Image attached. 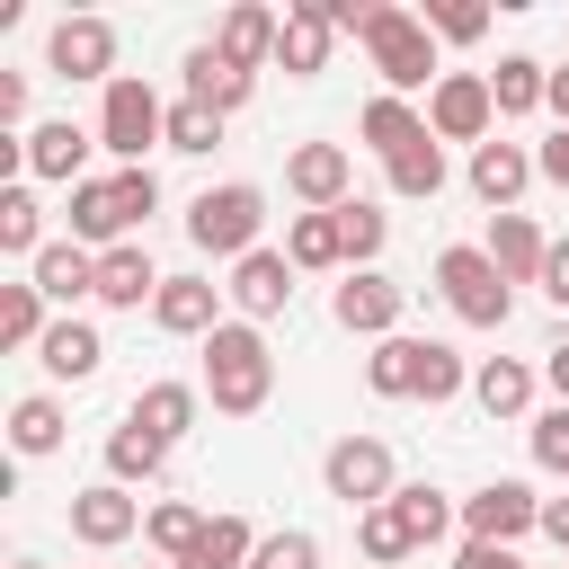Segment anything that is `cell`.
Returning <instances> with one entry per match:
<instances>
[{"mask_svg": "<svg viewBox=\"0 0 569 569\" xmlns=\"http://www.w3.org/2000/svg\"><path fill=\"white\" fill-rule=\"evenodd\" d=\"M284 258H293V267H347V231H338V213H293Z\"/></svg>", "mask_w": 569, "mask_h": 569, "instance_id": "1f68e13d", "label": "cell"}, {"mask_svg": "<svg viewBox=\"0 0 569 569\" xmlns=\"http://www.w3.org/2000/svg\"><path fill=\"white\" fill-rule=\"evenodd\" d=\"M462 525H471V542H507V551H516V533L542 525V498H533L525 480H489V489L462 498Z\"/></svg>", "mask_w": 569, "mask_h": 569, "instance_id": "9c48e42d", "label": "cell"}, {"mask_svg": "<svg viewBox=\"0 0 569 569\" xmlns=\"http://www.w3.org/2000/svg\"><path fill=\"white\" fill-rule=\"evenodd\" d=\"M80 160H89V133H80L71 116H53V124L27 133V169H36V178H71V187H80Z\"/></svg>", "mask_w": 569, "mask_h": 569, "instance_id": "d4e9b609", "label": "cell"}, {"mask_svg": "<svg viewBox=\"0 0 569 569\" xmlns=\"http://www.w3.org/2000/svg\"><path fill=\"white\" fill-rule=\"evenodd\" d=\"M36 356H44V373H53V382H89L107 347H98V329H89V320H53Z\"/></svg>", "mask_w": 569, "mask_h": 569, "instance_id": "484cf974", "label": "cell"}, {"mask_svg": "<svg viewBox=\"0 0 569 569\" xmlns=\"http://www.w3.org/2000/svg\"><path fill=\"white\" fill-rule=\"evenodd\" d=\"M329 44H338L329 0H293V9H284V36H276V62H284L293 80H311V71H329Z\"/></svg>", "mask_w": 569, "mask_h": 569, "instance_id": "7c38bea8", "label": "cell"}, {"mask_svg": "<svg viewBox=\"0 0 569 569\" xmlns=\"http://www.w3.org/2000/svg\"><path fill=\"white\" fill-rule=\"evenodd\" d=\"M0 249H9V258H27V267L53 249V240H44V204H36L27 187H0Z\"/></svg>", "mask_w": 569, "mask_h": 569, "instance_id": "f1b7e54d", "label": "cell"}, {"mask_svg": "<svg viewBox=\"0 0 569 569\" xmlns=\"http://www.w3.org/2000/svg\"><path fill=\"white\" fill-rule=\"evenodd\" d=\"M329 18H338V36H356V44L373 53V71H382L391 98L445 80V71H436V44H427V18H409V9H391V0H329Z\"/></svg>", "mask_w": 569, "mask_h": 569, "instance_id": "6da1fadb", "label": "cell"}, {"mask_svg": "<svg viewBox=\"0 0 569 569\" xmlns=\"http://www.w3.org/2000/svg\"><path fill=\"white\" fill-rule=\"evenodd\" d=\"M542 533H551V542L569 551V498H542Z\"/></svg>", "mask_w": 569, "mask_h": 569, "instance_id": "681fc988", "label": "cell"}, {"mask_svg": "<svg viewBox=\"0 0 569 569\" xmlns=\"http://www.w3.org/2000/svg\"><path fill=\"white\" fill-rule=\"evenodd\" d=\"M213 142H222V116L204 98H178L169 107V151H213Z\"/></svg>", "mask_w": 569, "mask_h": 569, "instance_id": "ab89813d", "label": "cell"}, {"mask_svg": "<svg viewBox=\"0 0 569 569\" xmlns=\"http://www.w3.org/2000/svg\"><path fill=\"white\" fill-rule=\"evenodd\" d=\"M18 116H27V80L9 71V80H0V124H18Z\"/></svg>", "mask_w": 569, "mask_h": 569, "instance_id": "c3c4849f", "label": "cell"}, {"mask_svg": "<svg viewBox=\"0 0 569 569\" xmlns=\"http://www.w3.org/2000/svg\"><path fill=\"white\" fill-rule=\"evenodd\" d=\"M489 258H498V276H507V284H542L551 240H542L525 213H489Z\"/></svg>", "mask_w": 569, "mask_h": 569, "instance_id": "e0dca14e", "label": "cell"}, {"mask_svg": "<svg viewBox=\"0 0 569 569\" xmlns=\"http://www.w3.org/2000/svg\"><path fill=\"white\" fill-rule=\"evenodd\" d=\"M204 391H213L222 418H258V409H267L276 356H267V338H258L249 320H222V329L204 338Z\"/></svg>", "mask_w": 569, "mask_h": 569, "instance_id": "7a4b0ae2", "label": "cell"}, {"mask_svg": "<svg viewBox=\"0 0 569 569\" xmlns=\"http://www.w3.org/2000/svg\"><path fill=\"white\" fill-rule=\"evenodd\" d=\"M276 36H284V18H276V9H258V0H240V9L222 18L213 53H222V62H240V71H258V62H276Z\"/></svg>", "mask_w": 569, "mask_h": 569, "instance_id": "2e32d148", "label": "cell"}, {"mask_svg": "<svg viewBox=\"0 0 569 569\" xmlns=\"http://www.w3.org/2000/svg\"><path fill=\"white\" fill-rule=\"evenodd\" d=\"M533 462H542V471H569V400L533 418Z\"/></svg>", "mask_w": 569, "mask_h": 569, "instance_id": "ee69618b", "label": "cell"}, {"mask_svg": "<svg viewBox=\"0 0 569 569\" xmlns=\"http://www.w3.org/2000/svg\"><path fill=\"white\" fill-rule=\"evenodd\" d=\"M391 169V196H409V204H427V196H445V151H436V133L427 142H409L400 160H382Z\"/></svg>", "mask_w": 569, "mask_h": 569, "instance_id": "d6a6232c", "label": "cell"}, {"mask_svg": "<svg viewBox=\"0 0 569 569\" xmlns=\"http://www.w3.org/2000/svg\"><path fill=\"white\" fill-rule=\"evenodd\" d=\"M542 293L569 311V240H551V258H542Z\"/></svg>", "mask_w": 569, "mask_h": 569, "instance_id": "f6af8a7d", "label": "cell"}, {"mask_svg": "<svg viewBox=\"0 0 569 569\" xmlns=\"http://www.w3.org/2000/svg\"><path fill=\"white\" fill-rule=\"evenodd\" d=\"M249 560H258V533H249V516H213L178 569H249Z\"/></svg>", "mask_w": 569, "mask_h": 569, "instance_id": "83f0119b", "label": "cell"}, {"mask_svg": "<svg viewBox=\"0 0 569 569\" xmlns=\"http://www.w3.org/2000/svg\"><path fill=\"white\" fill-rule=\"evenodd\" d=\"M9 445H18V453H53V445H62V409H53L44 391H27V400L9 409Z\"/></svg>", "mask_w": 569, "mask_h": 569, "instance_id": "d590c367", "label": "cell"}, {"mask_svg": "<svg viewBox=\"0 0 569 569\" xmlns=\"http://www.w3.org/2000/svg\"><path fill=\"white\" fill-rule=\"evenodd\" d=\"M18 569H44V560H18Z\"/></svg>", "mask_w": 569, "mask_h": 569, "instance_id": "f5cc1de1", "label": "cell"}, {"mask_svg": "<svg viewBox=\"0 0 569 569\" xmlns=\"http://www.w3.org/2000/svg\"><path fill=\"white\" fill-rule=\"evenodd\" d=\"M489 116H498V98H489V71H445L436 80V98H427V133L436 142H489Z\"/></svg>", "mask_w": 569, "mask_h": 569, "instance_id": "ba28073f", "label": "cell"}, {"mask_svg": "<svg viewBox=\"0 0 569 569\" xmlns=\"http://www.w3.org/2000/svg\"><path fill=\"white\" fill-rule=\"evenodd\" d=\"M338 231H347V258H356V267H365V258H373V249H382V231H391V222H382V213H373V204H365V196H347V204H338Z\"/></svg>", "mask_w": 569, "mask_h": 569, "instance_id": "b9f144b4", "label": "cell"}, {"mask_svg": "<svg viewBox=\"0 0 569 569\" xmlns=\"http://www.w3.org/2000/svg\"><path fill=\"white\" fill-rule=\"evenodd\" d=\"M356 133H365V142H373L382 160H400L409 142H427V116H418L409 98H391V89H382V98H373V107L356 116Z\"/></svg>", "mask_w": 569, "mask_h": 569, "instance_id": "cb8c5ba5", "label": "cell"}, {"mask_svg": "<svg viewBox=\"0 0 569 569\" xmlns=\"http://www.w3.org/2000/svg\"><path fill=\"white\" fill-rule=\"evenodd\" d=\"M44 62L62 80H116V27L107 18H62L53 44H44Z\"/></svg>", "mask_w": 569, "mask_h": 569, "instance_id": "30bf717a", "label": "cell"}, {"mask_svg": "<svg viewBox=\"0 0 569 569\" xmlns=\"http://www.w3.org/2000/svg\"><path fill=\"white\" fill-rule=\"evenodd\" d=\"M98 142H107L116 160H133V169H142V151H151V142H169V107L151 98V80H133V71H116V80H107Z\"/></svg>", "mask_w": 569, "mask_h": 569, "instance_id": "8992f818", "label": "cell"}, {"mask_svg": "<svg viewBox=\"0 0 569 569\" xmlns=\"http://www.w3.org/2000/svg\"><path fill=\"white\" fill-rule=\"evenodd\" d=\"M320 480H329V498H347L356 516H365V507H391V445H382V436H338L329 462H320Z\"/></svg>", "mask_w": 569, "mask_h": 569, "instance_id": "52a82bcc", "label": "cell"}, {"mask_svg": "<svg viewBox=\"0 0 569 569\" xmlns=\"http://www.w3.org/2000/svg\"><path fill=\"white\" fill-rule=\"evenodd\" d=\"M347 178H356V160H347L338 142H302V151L284 160V187H293L311 213H338V204H347Z\"/></svg>", "mask_w": 569, "mask_h": 569, "instance_id": "4fadbf2b", "label": "cell"}, {"mask_svg": "<svg viewBox=\"0 0 569 569\" xmlns=\"http://www.w3.org/2000/svg\"><path fill=\"white\" fill-rule=\"evenodd\" d=\"M204 525H213V516H196V507H178V498H169V507H151V516H142V533H151V542H160V551H169V560H187V551H196V533H204Z\"/></svg>", "mask_w": 569, "mask_h": 569, "instance_id": "f35d334b", "label": "cell"}, {"mask_svg": "<svg viewBox=\"0 0 569 569\" xmlns=\"http://www.w3.org/2000/svg\"><path fill=\"white\" fill-rule=\"evenodd\" d=\"M542 107H551V116H560V124H569V62H560V71H551V98H542Z\"/></svg>", "mask_w": 569, "mask_h": 569, "instance_id": "f907efd6", "label": "cell"}, {"mask_svg": "<svg viewBox=\"0 0 569 569\" xmlns=\"http://www.w3.org/2000/svg\"><path fill=\"white\" fill-rule=\"evenodd\" d=\"M44 302H80V293H98V258L80 249V240H53L44 258H36V276H27Z\"/></svg>", "mask_w": 569, "mask_h": 569, "instance_id": "603a6c76", "label": "cell"}, {"mask_svg": "<svg viewBox=\"0 0 569 569\" xmlns=\"http://www.w3.org/2000/svg\"><path fill=\"white\" fill-rule=\"evenodd\" d=\"M391 507H400V525H409L418 542H436V533L453 525V498H445V489H427V480H409V489H391Z\"/></svg>", "mask_w": 569, "mask_h": 569, "instance_id": "74e56055", "label": "cell"}, {"mask_svg": "<svg viewBox=\"0 0 569 569\" xmlns=\"http://www.w3.org/2000/svg\"><path fill=\"white\" fill-rule=\"evenodd\" d=\"M160 462H169V445H160L151 427H133V418H124V427L107 436V471H116V480H151Z\"/></svg>", "mask_w": 569, "mask_h": 569, "instance_id": "836d02e7", "label": "cell"}, {"mask_svg": "<svg viewBox=\"0 0 569 569\" xmlns=\"http://www.w3.org/2000/svg\"><path fill=\"white\" fill-rule=\"evenodd\" d=\"M133 427H151L160 445H178L187 427H196V382H151V391H133V409H124Z\"/></svg>", "mask_w": 569, "mask_h": 569, "instance_id": "4316f807", "label": "cell"}, {"mask_svg": "<svg viewBox=\"0 0 569 569\" xmlns=\"http://www.w3.org/2000/svg\"><path fill=\"white\" fill-rule=\"evenodd\" d=\"M427 36L471 44V36H489V9H480V0H436V9H427Z\"/></svg>", "mask_w": 569, "mask_h": 569, "instance_id": "7bdbcfd3", "label": "cell"}, {"mask_svg": "<svg viewBox=\"0 0 569 569\" xmlns=\"http://www.w3.org/2000/svg\"><path fill=\"white\" fill-rule=\"evenodd\" d=\"M471 400H480L489 418H516V409L533 400V365H516V356H489V365L471 373Z\"/></svg>", "mask_w": 569, "mask_h": 569, "instance_id": "f546056e", "label": "cell"}, {"mask_svg": "<svg viewBox=\"0 0 569 569\" xmlns=\"http://www.w3.org/2000/svg\"><path fill=\"white\" fill-rule=\"evenodd\" d=\"M169 276H151V258L124 240V249H98V302L107 311H142V293H160Z\"/></svg>", "mask_w": 569, "mask_h": 569, "instance_id": "44dd1931", "label": "cell"}, {"mask_svg": "<svg viewBox=\"0 0 569 569\" xmlns=\"http://www.w3.org/2000/svg\"><path fill=\"white\" fill-rule=\"evenodd\" d=\"M427 347H436V338H382V347L365 356V382H373L382 400H418V382H427Z\"/></svg>", "mask_w": 569, "mask_h": 569, "instance_id": "7402d4cb", "label": "cell"}, {"mask_svg": "<svg viewBox=\"0 0 569 569\" xmlns=\"http://www.w3.org/2000/svg\"><path fill=\"white\" fill-rule=\"evenodd\" d=\"M249 569H320V542L302 533V525H284V533H258V560Z\"/></svg>", "mask_w": 569, "mask_h": 569, "instance_id": "60d3db41", "label": "cell"}, {"mask_svg": "<svg viewBox=\"0 0 569 569\" xmlns=\"http://www.w3.org/2000/svg\"><path fill=\"white\" fill-rule=\"evenodd\" d=\"M231 302H240L249 320H276V311L293 302V258H284V249H249V258L231 267Z\"/></svg>", "mask_w": 569, "mask_h": 569, "instance_id": "9a60e30c", "label": "cell"}, {"mask_svg": "<svg viewBox=\"0 0 569 569\" xmlns=\"http://www.w3.org/2000/svg\"><path fill=\"white\" fill-rule=\"evenodd\" d=\"M533 169H542V178H551V187H569V124H560V133H551V142H542V151H533Z\"/></svg>", "mask_w": 569, "mask_h": 569, "instance_id": "7dc6e473", "label": "cell"}, {"mask_svg": "<svg viewBox=\"0 0 569 569\" xmlns=\"http://www.w3.org/2000/svg\"><path fill=\"white\" fill-rule=\"evenodd\" d=\"M489 98H498V116H525V107L551 98V71H542L533 53H507V62L489 71Z\"/></svg>", "mask_w": 569, "mask_h": 569, "instance_id": "4dcf8cb0", "label": "cell"}, {"mask_svg": "<svg viewBox=\"0 0 569 569\" xmlns=\"http://www.w3.org/2000/svg\"><path fill=\"white\" fill-rule=\"evenodd\" d=\"M400 302H409V293H400L391 276L356 267V276L338 284V302H329V311H338V329H356V338H391V329H400Z\"/></svg>", "mask_w": 569, "mask_h": 569, "instance_id": "8fae6325", "label": "cell"}, {"mask_svg": "<svg viewBox=\"0 0 569 569\" xmlns=\"http://www.w3.org/2000/svg\"><path fill=\"white\" fill-rule=\"evenodd\" d=\"M249 89H258V71H240V62H222L213 44H196V53H187V98H204L213 116H231V107H249Z\"/></svg>", "mask_w": 569, "mask_h": 569, "instance_id": "d6986e66", "label": "cell"}, {"mask_svg": "<svg viewBox=\"0 0 569 569\" xmlns=\"http://www.w3.org/2000/svg\"><path fill=\"white\" fill-rule=\"evenodd\" d=\"M0 347H44V293L36 284H0Z\"/></svg>", "mask_w": 569, "mask_h": 569, "instance_id": "e575fe53", "label": "cell"}, {"mask_svg": "<svg viewBox=\"0 0 569 569\" xmlns=\"http://www.w3.org/2000/svg\"><path fill=\"white\" fill-rule=\"evenodd\" d=\"M525 178H533V160H525L516 142H480V151H471V196H480V204H498V213H516V196H525Z\"/></svg>", "mask_w": 569, "mask_h": 569, "instance_id": "ffe728a7", "label": "cell"}, {"mask_svg": "<svg viewBox=\"0 0 569 569\" xmlns=\"http://www.w3.org/2000/svg\"><path fill=\"white\" fill-rule=\"evenodd\" d=\"M142 213H160V178H151V169H116V178H80V187H71V240H80V249H89V240H116V249H124V231H133Z\"/></svg>", "mask_w": 569, "mask_h": 569, "instance_id": "3957f363", "label": "cell"}, {"mask_svg": "<svg viewBox=\"0 0 569 569\" xmlns=\"http://www.w3.org/2000/svg\"><path fill=\"white\" fill-rule=\"evenodd\" d=\"M542 373H551V391L569 400V347H551V365H542Z\"/></svg>", "mask_w": 569, "mask_h": 569, "instance_id": "816d5d0a", "label": "cell"}, {"mask_svg": "<svg viewBox=\"0 0 569 569\" xmlns=\"http://www.w3.org/2000/svg\"><path fill=\"white\" fill-rule=\"evenodd\" d=\"M133 525H142V507H133V489H124V480H98V489H80V498H71V533H80L89 551H116Z\"/></svg>", "mask_w": 569, "mask_h": 569, "instance_id": "5bb4252c", "label": "cell"}, {"mask_svg": "<svg viewBox=\"0 0 569 569\" xmlns=\"http://www.w3.org/2000/svg\"><path fill=\"white\" fill-rule=\"evenodd\" d=\"M258 222H267V196L258 187H204L196 204H187V240L196 249H213V258H249L258 249Z\"/></svg>", "mask_w": 569, "mask_h": 569, "instance_id": "277c9868", "label": "cell"}, {"mask_svg": "<svg viewBox=\"0 0 569 569\" xmlns=\"http://www.w3.org/2000/svg\"><path fill=\"white\" fill-rule=\"evenodd\" d=\"M453 569H525V560H516L507 542H462V560H453Z\"/></svg>", "mask_w": 569, "mask_h": 569, "instance_id": "bcb514c9", "label": "cell"}, {"mask_svg": "<svg viewBox=\"0 0 569 569\" xmlns=\"http://www.w3.org/2000/svg\"><path fill=\"white\" fill-rule=\"evenodd\" d=\"M151 320L169 329V338H213L222 320H213V284L204 276H169L160 293H151Z\"/></svg>", "mask_w": 569, "mask_h": 569, "instance_id": "ac0fdd59", "label": "cell"}, {"mask_svg": "<svg viewBox=\"0 0 569 569\" xmlns=\"http://www.w3.org/2000/svg\"><path fill=\"white\" fill-rule=\"evenodd\" d=\"M356 542H365V560H382V569L418 551V533L400 525V507H365V516H356Z\"/></svg>", "mask_w": 569, "mask_h": 569, "instance_id": "8d00e7d4", "label": "cell"}, {"mask_svg": "<svg viewBox=\"0 0 569 569\" xmlns=\"http://www.w3.org/2000/svg\"><path fill=\"white\" fill-rule=\"evenodd\" d=\"M436 293H445L453 320H471V329H507V311H516V293H507V276H498L489 249H445V258H436Z\"/></svg>", "mask_w": 569, "mask_h": 569, "instance_id": "5b68a950", "label": "cell"}]
</instances>
